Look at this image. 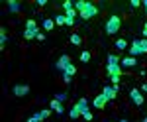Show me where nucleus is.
Wrapping results in <instances>:
<instances>
[{
	"label": "nucleus",
	"mask_w": 147,
	"mask_h": 122,
	"mask_svg": "<svg viewBox=\"0 0 147 122\" xmlns=\"http://www.w3.org/2000/svg\"><path fill=\"white\" fill-rule=\"evenodd\" d=\"M139 6H141L139 0H131V8H139Z\"/></svg>",
	"instance_id": "nucleus-31"
},
{
	"label": "nucleus",
	"mask_w": 147,
	"mask_h": 122,
	"mask_svg": "<svg viewBox=\"0 0 147 122\" xmlns=\"http://www.w3.org/2000/svg\"><path fill=\"white\" fill-rule=\"evenodd\" d=\"M53 26H55V24H53V20H51V18H45V20H43V30L51 32V30H53Z\"/></svg>",
	"instance_id": "nucleus-16"
},
{
	"label": "nucleus",
	"mask_w": 147,
	"mask_h": 122,
	"mask_svg": "<svg viewBox=\"0 0 147 122\" xmlns=\"http://www.w3.org/2000/svg\"><path fill=\"white\" fill-rule=\"evenodd\" d=\"M147 53V40H134L131 42V47H129V55H143Z\"/></svg>",
	"instance_id": "nucleus-2"
},
{
	"label": "nucleus",
	"mask_w": 147,
	"mask_h": 122,
	"mask_svg": "<svg viewBox=\"0 0 147 122\" xmlns=\"http://www.w3.org/2000/svg\"><path fill=\"white\" fill-rule=\"evenodd\" d=\"M75 73H77V67L73 65V63H71V65H69L67 69H65V71H63V75H69V77H73V75H75Z\"/></svg>",
	"instance_id": "nucleus-17"
},
{
	"label": "nucleus",
	"mask_w": 147,
	"mask_h": 122,
	"mask_svg": "<svg viewBox=\"0 0 147 122\" xmlns=\"http://www.w3.org/2000/svg\"><path fill=\"white\" fill-rule=\"evenodd\" d=\"M129 97H131V100H134V104H137V106H141V104H143V95H141L137 89L129 91Z\"/></svg>",
	"instance_id": "nucleus-7"
},
{
	"label": "nucleus",
	"mask_w": 147,
	"mask_h": 122,
	"mask_svg": "<svg viewBox=\"0 0 147 122\" xmlns=\"http://www.w3.org/2000/svg\"><path fill=\"white\" fill-rule=\"evenodd\" d=\"M26 122H39V120H37L35 116H30V118H28V120H26Z\"/></svg>",
	"instance_id": "nucleus-32"
},
{
	"label": "nucleus",
	"mask_w": 147,
	"mask_h": 122,
	"mask_svg": "<svg viewBox=\"0 0 147 122\" xmlns=\"http://www.w3.org/2000/svg\"><path fill=\"white\" fill-rule=\"evenodd\" d=\"M35 40H37V42H43V40H45V33H43V32H39V33H37V37H35Z\"/></svg>",
	"instance_id": "nucleus-30"
},
{
	"label": "nucleus",
	"mask_w": 147,
	"mask_h": 122,
	"mask_svg": "<svg viewBox=\"0 0 147 122\" xmlns=\"http://www.w3.org/2000/svg\"><path fill=\"white\" fill-rule=\"evenodd\" d=\"M26 30H37V22H35L34 18H30V20L26 22Z\"/></svg>",
	"instance_id": "nucleus-19"
},
{
	"label": "nucleus",
	"mask_w": 147,
	"mask_h": 122,
	"mask_svg": "<svg viewBox=\"0 0 147 122\" xmlns=\"http://www.w3.org/2000/svg\"><path fill=\"white\" fill-rule=\"evenodd\" d=\"M143 122H147V116H145V118H143Z\"/></svg>",
	"instance_id": "nucleus-35"
},
{
	"label": "nucleus",
	"mask_w": 147,
	"mask_h": 122,
	"mask_svg": "<svg viewBox=\"0 0 147 122\" xmlns=\"http://www.w3.org/2000/svg\"><path fill=\"white\" fill-rule=\"evenodd\" d=\"M120 122H127V120H125V118H124V120H120Z\"/></svg>",
	"instance_id": "nucleus-36"
},
{
	"label": "nucleus",
	"mask_w": 147,
	"mask_h": 122,
	"mask_svg": "<svg viewBox=\"0 0 147 122\" xmlns=\"http://www.w3.org/2000/svg\"><path fill=\"white\" fill-rule=\"evenodd\" d=\"M75 106H77V108H79L80 116H82V114H84V112L88 110V100H86V99H79V100H77V104H75Z\"/></svg>",
	"instance_id": "nucleus-10"
},
{
	"label": "nucleus",
	"mask_w": 147,
	"mask_h": 122,
	"mask_svg": "<svg viewBox=\"0 0 147 122\" xmlns=\"http://www.w3.org/2000/svg\"><path fill=\"white\" fill-rule=\"evenodd\" d=\"M71 44L73 45H80L82 44V37H80L79 33H73V35H71Z\"/></svg>",
	"instance_id": "nucleus-18"
},
{
	"label": "nucleus",
	"mask_w": 147,
	"mask_h": 122,
	"mask_svg": "<svg viewBox=\"0 0 147 122\" xmlns=\"http://www.w3.org/2000/svg\"><path fill=\"white\" fill-rule=\"evenodd\" d=\"M63 8H65V12L73 10V8H75V2H71V0H65V2H63Z\"/></svg>",
	"instance_id": "nucleus-23"
},
{
	"label": "nucleus",
	"mask_w": 147,
	"mask_h": 122,
	"mask_svg": "<svg viewBox=\"0 0 147 122\" xmlns=\"http://www.w3.org/2000/svg\"><path fill=\"white\" fill-rule=\"evenodd\" d=\"M141 4H143V8H145V12H147V0H145V2H141Z\"/></svg>",
	"instance_id": "nucleus-34"
},
{
	"label": "nucleus",
	"mask_w": 147,
	"mask_h": 122,
	"mask_svg": "<svg viewBox=\"0 0 147 122\" xmlns=\"http://www.w3.org/2000/svg\"><path fill=\"white\" fill-rule=\"evenodd\" d=\"M75 10L80 14L82 20H90L98 14V8L92 4V2H84V0H77L75 2Z\"/></svg>",
	"instance_id": "nucleus-1"
},
{
	"label": "nucleus",
	"mask_w": 147,
	"mask_h": 122,
	"mask_svg": "<svg viewBox=\"0 0 147 122\" xmlns=\"http://www.w3.org/2000/svg\"><path fill=\"white\" fill-rule=\"evenodd\" d=\"M77 14H79V12L75 10V8H73V10H69V12H65V16H69V18H75Z\"/></svg>",
	"instance_id": "nucleus-27"
},
{
	"label": "nucleus",
	"mask_w": 147,
	"mask_h": 122,
	"mask_svg": "<svg viewBox=\"0 0 147 122\" xmlns=\"http://www.w3.org/2000/svg\"><path fill=\"white\" fill-rule=\"evenodd\" d=\"M69 116H71V118H79V116H80L79 108H77V106H71V110H69Z\"/></svg>",
	"instance_id": "nucleus-22"
},
{
	"label": "nucleus",
	"mask_w": 147,
	"mask_h": 122,
	"mask_svg": "<svg viewBox=\"0 0 147 122\" xmlns=\"http://www.w3.org/2000/svg\"><path fill=\"white\" fill-rule=\"evenodd\" d=\"M108 63H120V57L114 55V53H110V55H108Z\"/></svg>",
	"instance_id": "nucleus-25"
},
{
	"label": "nucleus",
	"mask_w": 147,
	"mask_h": 122,
	"mask_svg": "<svg viewBox=\"0 0 147 122\" xmlns=\"http://www.w3.org/2000/svg\"><path fill=\"white\" fill-rule=\"evenodd\" d=\"M55 99H57V100H61V102H63V100L67 99V93H59V95H55Z\"/></svg>",
	"instance_id": "nucleus-28"
},
{
	"label": "nucleus",
	"mask_w": 147,
	"mask_h": 122,
	"mask_svg": "<svg viewBox=\"0 0 147 122\" xmlns=\"http://www.w3.org/2000/svg\"><path fill=\"white\" fill-rule=\"evenodd\" d=\"M80 61H82V63H88V61H90V51H88V49H84V51L80 53Z\"/></svg>",
	"instance_id": "nucleus-20"
},
{
	"label": "nucleus",
	"mask_w": 147,
	"mask_h": 122,
	"mask_svg": "<svg viewBox=\"0 0 147 122\" xmlns=\"http://www.w3.org/2000/svg\"><path fill=\"white\" fill-rule=\"evenodd\" d=\"M120 26H122V18H120V16H110L108 22H106V26H104V30H106L108 35H114V33L120 30Z\"/></svg>",
	"instance_id": "nucleus-3"
},
{
	"label": "nucleus",
	"mask_w": 147,
	"mask_h": 122,
	"mask_svg": "<svg viewBox=\"0 0 147 122\" xmlns=\"http://www.w3.org/2000/svg\"><path fill=\"white\" fill-rule=\"evenodd\" d=\"M102 95L108 100L116 99V95H118V85H108V87H104V89H102Z\"/></svg>",
	"instance_id": "nucleus-5"
},
{
	"label": "nucleus",
	"mask_w": 147,
	"mask_h": 122,
	"mask_svg": "<svg viewBox=\"0 0 147 122\" xmlns=\"http://www.w3.org/2000/svg\"><path fill=\"white\" fill-rule=\"evenodd\" d=\"M37 33H39V30H24V37L26 40H34V37H37Z\"/></svg>",
	"instance_id": "nucleus-14"
},
{
	"label": "nucleus",
	"mask_w": 147,
	"mask_h": 122,
	"mask_svg": "<svg viewBox=\"0 0 147 122\" xmlns=\"http://www.w3.org/2000/svg\"><path fill=\"white\" fill-rule=\"evenodd\" d=\"M106 71H108V75H110V79H112V83L118 85V83H120V75H122L120 63H106Z\"/></svg>",
	"instance_id": "nucleus-4"
},
{
	"label": "nucleus",
	"mask_w": 147,
	"mask_h": 122,
	"mask_svg": "<svg viewBox=\"0 0 147 122\" xmlns=\"http://www.w3.org/2000/svg\"><path fill=\"white\" fill-rule=\"evenodd\" d=\"M120 65H124V67H134V65H137V59H134L131 55H129V57H124V59H120Z\"/></svg>",
	"instance_id": "nucleus-12"
},
{
	"label": "nucleus",
	"mask_w": 147,
	"mask_h": 122,
	"mask_svg": "<svg viewBox=\"0 0 147 122\" xmlns=\"http://www.w3.org/2000/svg\"><path fill=\"white\" fill-rule=\"evenodd\" d=\"M49 106H51V108H53L57 114H63V112H65V106H63V102H61V100H57V99L51 100V102H49Z\"/></svg>",
	"instance_id": "nucleus-9"
},
{
	"label": "nucleus",
	"mask_w": 147,
	"mask_h": 122,
	"mask_svg": "<svg viewBox=\"0 0 147 122\" xmlns=\"http://www.w3.org/2000/svg\"><path fill=\"white\" fill-rule=\"evenodd\" d=\"M106 97H104V95H98V97H94V102H92V104H94V106H96V108H98V110H102V108H104V104H106Z\"/></svg>",
	"instance_id": "nucleus-11"
},
{
	"label": "nucleus",
	"mask_w": 147,
	"mask_h": 122,
	"mask_svg": "<svg viewBox=\"0 0 147 122\" xmlns=\"http://www.w3.org/2000/svg\"><path fill=\"white\" fill-rule=\"evenodd\" d=\"M141 91H143V93H147V83L143 85V87H141Z\"/></svg>",
	"instance_id": "nucleus-33"
},
{
	"label": "nucleus",
	"mask_w": 147,
	"mask_h": 122,
	"mask_svg": "<svg viewBox=\"0 0 147 122\" xmlns=\"http://www.w3.org/2000/svg\"><path fill=\"white\" fill-rule=\"evenodd\" d=\"M69 65H71V57L69 55H61L59 59H57V63H55V67L59 69V71H65Z\"/></svg>",
	"instance_id": "nucleus-6"
},
{
	"label": "nucleus",
	"mask_w": 147,
	"mask_h": 122,
	"mask_svg": "<svg viewBox=\"0 0 147 122\" xmlns=\"http://www.w3.org/2000/svg\"><path fill=\"white\" fill-rule=\"evenodd\" d=\"M30 93V85H16L14 87V95L16 97H26Z\"/></svg>",
	"instance_id": "nucleus-8"
},
{
	"label": "nucleus",
	"mask_w": 147,
	"mask_h": 122,
	"mask_svg": "<svg viewBox=\"0 0 147 122\" xmlns=\"http://www.w3.org/2000/svg\"><path fill=\"white\" fill-rule=\"evenodd\" d=\"M82 118H84V120H88V122H90V120H92V112H90V110H86L84 114H82Z\"/></svg>",
	"instance_id": "nucleus-29"
},
{
	"label": "nucleus",
	"mask_w": 147,
	"mask_h": 122,
	"mask_svg": "<svg viewBox=\"0 0 147 122\" xmlns=\"http://www.w3.org/2000/svg\"><path fill=\"white\" fill-rule=\"evenodd\" d=\"M116 47L118 49H125L127 47V42H125L124 37H120V40H116Z\"/></svg>",
	"instance_id": "nucleus-21"
},
{
	"label": "nucleus",
	"mask_w": 147,
	"mask_h": 122,
	"mask_svg": "<svg viewBox=\"0 0 147 122\" xmlns=\"http://www.w3.org/2000/svg\"><path fill=\"white\" fill-rule=\"evenodd\" d=\"M49 114H51V110H49V108H45V110H41V112H37V114H34V116H35L39 122H41V120H45Z\"/></svg>",
	"instance_id": "nucleus-15"
},
{
	"label": "nucleus",
	"mask_w": 147,
	"mask_h": 122,
	"mask_svg": "<svg viewBox=\"0 0 147 122\" xmlns=\"http://www.w3.org/2000/svg\"><path fill=\"white\" fill-rule=\"evenodd\" d=\"M65 26H75V18H69V16H65Z\"/></svg>",
	"instance_id": "nucleus-26"
},
{
	"label": "nucleus",
	"mask_w": 147,
	"mask_h": 122,
	"mask_svg": "<svg viewBox=\"0 0 147 122\" xmlns=\"http://www.w3.org/2000/svg\"><path fill=\"white\" fill-rule=\"evenodd\" d=\"M20 8H22V4H20V2H16V0H10V2H8V12H12V14L20 12Z\"/></svg>",
	"instance_id": "nucleus-13"
},
{
	"label": "nucleus",
	"mask_w": 147,
	"mask_h": 122,
	"mask_svg": "<svg viewBox=\"0 0 147 122\" xmlns=\"http://www.w3.org/2000/svg\"><path fill=\"white\" fill-rule=\"evenodd\" d=\"M55 24H57V26H65V14H59V16H55Z\"/></svg>",
	"instance_id": "nucleus-24"
}]
</instances>
